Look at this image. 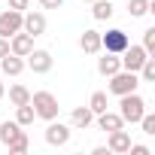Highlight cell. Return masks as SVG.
Listing matches in <instances>:
<instances>
[{
  "instance_id": "28",
  "label": "cell",
  "mask_w": 155,
  "mask_h": 155,
  "mask_svg": "<svg viewBox=\"0 0 155 155\" xmlns=\"http://www.w3.org/2000/svg\"><path fill=\"white\" fill-rule=\"evenodd\" d=\"M40 6H43V9H61L64 0H40Z\"/></svg>"
},
{
  "instance_id": "22",
  "label": "cell",
  "mask_w": 155,
  "mask_h": 155,
  "mask_svg": "<svg viewBox=\"0 0 155 155\" xmlns=\"http://www.w3.org/2000/svg\"><path fill=\"white\" fill-rule=\"evenodd\" d=\"M149 3H152V0H128V12H131V18H143V15L149 12Z\"/></svg>"
},
{
  "instance_id": "7",
  "label": "cell",
  "mask_w": 155,
  "mask_h": 155,
  "mask_svg": "<svg viewBox=\"0 0 155 155\" xmlns=\"http://www.w3.org/2000/svg\"><path fill=\"white\" fill-rule=\"evenodd\" d=\"M46 28H49V21H46L43 12H25V15H21V31H25V34H31V37H43Z\"/></svg>"
},
{
  "instance_id": "9",
  "label": "cell",
  "mask_w": 155,
  "mask_h": 155,
  "mask_svg": "<svg viewBox=\"0 0 155 155\" xmlns=\"http://www.w3.org/2000/svg\"><path fill=\"white\" fill-rule=\"evenodd\" d=\"M21 15L25 12H18V9H6V12H0V37H12V34H18L21 31Z\"/></svg>"
},
{
  "instance_id": "14",
  "label": "cell",
  "mask_w": 155,
  "mask_h": 155,
  "mask_svg": "<svg viewBox=\"0 0 155 155\" xmlns=\"http://www.w3.org/2000/svg\"><path fill=\"white\" fill-rule=\"evenodd\" d=\"M79 49H82L85 55H97V52H101V31H82Z\"/></svg>"
},
{
  "instance_id": "1",
  "label": "cell",
  "mask_w": 155,
  "mask_h": 155,
  "mask_svg": "<svg viewBox=\"0 0 155 155\" xmlns=\"http://www.w3.org/2000/svg\"><path fill=\"white\" fill-rule=\"evenodd\" d=\"M31 107H34L37 119H43V122H52V119H58V113H61L58 97H55L52 91H34V94H31Z\"/></svg>"
},
{
  "instance_id": "2",
  "label": "cell",
  "mask_w": 155,
  "mask_h": 155,
  "mask_svg": "<svg viewBox=\"0 0 155 155\" xmlns=\"http://www.w3.org/2000/svg\"><path fill=\"white\" fill-rule=\"evenodd\" d=\"M122 110H119V116L125 119V122H131V125H137L140 119H143V113H146V101L137 94V91H128V94H122V104H119Z\"/></svg>"
},
{
  "instance_id": "31",
  "label": "cell",
  "mask_w": 155,
  "mask_h": 155,
  "mask_svg": "<svg viewBox=\"0 0 155 155\" xmlns=\"http://www.w3.org/2000/svg\"><path fill=\"white\" fill-rule=\"evenodd\" d=\"M94 155H113V152H110L107 146H94Z\"/></svg>"
},
{
  "instance_id": "12",
  "label": "cell",
  "mask_w": 155,
  "mask_h": 155,
  "mask_svg": "<svg viewBox=\"0 0 155 155\" xmlns=\"http://www.w3.org/2000/svg\"><path fill=\"white\" fill-rule=\"evenodd\" d=\"M97 128L101 131H119V128H125V119L119 116V113H110V110H104V113H97Z\"/></svg>"
},
{
  "instance_id": "20",
  "label": "cell",
  "mask_w": 155,
  "mask_h": 155,
  "mask_svg": "<svg viewBox=\"0 0 155 155\" xmlns=\"http://www.w3.org/2000/svg\"><path fill=\"white\" fill-rule=\"evenodd\" d=\"M110 107V101H107V91H91V97H88V110L97 116V113H104Z\"/></svg>"
},
{
  "instance_id": "24",
  "label": "cell",
  "mask_w": 155,
  "mask_h": 155,
  "mask_svg": "<svg viewBox=\"0 0 155 155\" xmlns=\"http://www.w3.org/2000/svg\"><path fill=\"white\" fill-rule=\"evenodd\" d=\"M137 73H140V82H152L155 79V58H146Z\"/></svg>"
},
{
  "instance_id": "11",
  "label": "cell",
  "mask_w": 155,
  "mask_h": 155,
  "mask_svg": "<svg viewBox=\"0 0 155 155\" xmlns=\"http://www.w3.org/2000/svg\"><path fill=\"white\" fill-rule=\"evenodd\" d=\"M31 49H34V37H31V34L18 31V34L9 37V52H12V55H21V58H25Z\"/></svg>"
},
{
  "instance_id": "6",
  "label": "cell",
  "mask_w": 155,
  "mask_h": 155,
  "mask_svg": "<svg viewBox=\"0 0 155 155\" xmlns=\"http://www.w3.org/2000/svg\"><path fill=\"white\" fill-rule=\"evenodd\" d=\"M146 58H149V52H146L143 46H131V43H128V49L119 55V61H122V70H134V73L140 70V64H143Z\"/></svg>"
},
{
  "instance_id": "33",
  "label": "cell",
  "mask_w": 155,
  "mask_h": 155,
  "mask_svg": "<svg viewBox=\"0 0 155 155\" xmlns=\"http://www.w3.org/2000/svg\"><path fill=\"white\" fill-rule=\"evenodd\" d=\"M82 3H94V0H82Z\"/></svg>"
},
{
  "instance_id": "29",
  "label": "cell",
  "mask_w": 155,
  "mask_h": 155,
  "mask_svg": "<svg viewBox=\"0 0 155 155\" xmlns=\"http://www.w3.org/2000/svg\"><path fill=\"white\" fill-rule=\"evenodd\" d=\"M9 9H18V12H25V9H28V0H9Z\"/></svg>"
},
{
  "instance_id": "4",
  "label": "cell",
  "mask_w": 155,
  "mask_h": 155,
  "mask_svg": "<svg viewBox=\"0 0 155 155\" xmlns=\"http://www.w3.org/2000/svg\"><path fill=\"white\" fill-rule=\"evenodd\" d=\"M128 34L125 31H119V28H113V31H107V34H101V49H107V52H113V55H122L125 49H128Z\"/></svg>"
},
{
  "instance_id": "13",
  "label": "cell",
  "mask_w": 155,
  "mask_h": 155,
  "mask_svg": "<svg viewBox=\"0 0 155 155\" xmlns=\"http://www.w3.org/2000/svg\"><path fill=\"white\" fill-rule=\"evenodd\" d=\"M0 70H3L6 76H18V73H25V58L21 55H3L0 58Z\"/></svg>"
},
{
  "instance_id": "16",
  "label": "cell",
  "mask_w": 155,
  "mask_h": 155,
  "mask_svg": "<svg viewBox=\"0 0 155 155\" xmlns=\"http://www.w3.org/2000/svg\"><path fill=\"white\" fill-rule=\"evenodd\" d=\"M91 122H94V113H91L88 107H76V110L70 113V125H73V128H88Z\"/></svg>"
},
{
  "instance_id": "10",
  "label": "cell",
  "mask_w": 155,
  "mask_h": 155,
  "mask_svg": "<svg viewBox=\"0 0 155 155\" xmlns=\"http://www.w3.org/2000/svg\"><path fill=\"white\" fill-rule=\"evenodd\" d=\"M128 146H131V134H128L125 128L110 131V137H107V149H110L113 155H125V152H128Z\"/></svg>"
},
{
  "instance_id": "15",
  "label": "cell",
  "mask_w": 155,
  "mask_h": 155,
  "mask_svg": "<svg viewBox=\"0 0 155 155\" xmlns=\"http://www.w3.org/2000/svg\"><path fill=\"white\" fill-rule=\"evenodd\" d=\"M122 70V61H119V55H113V52H104V58H97V73L101 76H113V73H119Z\"/></svg>"
},
{
  "instance_id": "5",
  "label": "cell",
  "mask_w": 155,
  "mask_h": 155,
  "mask_svg": "<svg viewBox=\"0 0 155 155\" xmlns=\"http://www.w3.org/2000/svg\"><path fill=\"white\" fill-rule=\"evenodd\" d=\"M25 58H28V61H25V67H31L34 73H49V70H52V64H55L49 49H31Z\"/></svg>"
},
{
  "instance_id": "21",
  "label": "cell",
  "mask_w": 155,
  "mask_h": 155,
  "mask_svg": "<svg viewBox=\"0 0 155 155\" xmlns=\"http://www.w3.org/2000/svg\"><path fill=\"white\" fill-rule=\"evenodd\" d=\"M9 101H12V107L31 104V91H28L25 85H12V88H9Z\"/></svg>"
},
{
  "instance_id": "23",
  "label": "cell",
  "mask_w": 155,
  "mask_h": 155,
  "mask_svg": "<svg viewBox=\"0 0 155 155\" xmlns=\"http://www.w3.org/2000/svg\"><path fill=\"white\" fill-rule=\"evenodd\" d=\"M28 146H31V140H28V134L21 131V134H18V137H15L6 149H9V155H21V152H28Z\"/></svg>"
},
{
  "instance_id": "26",
  "label": "cell",
  "mask_w": 155,
  "mask_h": 155,
  "mask_svg": "<svg viewBox=\"0 0 155 155\" xmlns=\"http://www.w3.org/2000/svg\"><path fill=\"white\" fill-rule=\"evenodd\" d=\"M140 128H143V134H155V116L152 113H143V119H140Z\"/></svg>"
},
{
  "instance_id": "3",
  "label": "cell",
  "mask_w": 155,
  "mask_h": 155,
  "mask_svg": "<svg viewBox=\"0 0 155 155\" xmlns=\"http://www.w3.org/2000/svg\"><path fill=\"white\" fill-rule=\"evenodd\" d=\"M110 79V91L113 94H128V91H137V85H140V76L134 73V70H119V73H113V76H107Z\"/></svg>"
},
{
  "instance_id": "19",
  "label": "cell",
  "mask_w": 155,
  "mask_h": 155,
  "mask_svg": "<svg viewBox=\"0 0 155 155\" xmlns=\"http://www.w3.org/2000/svg\"><path fill=\"white\" fill-rule=\"evenodd\" d=\"M34 119H37V113H34V107H31V104H21V107H15V122H18L21 128L34 125Z\"/></svg>"
},
{
  "instance_id": "17",
  "label": "cell",
  "mask_w": 155,
  "mask_h": 155,
  "mask_svg": "<svg viewBox=\"0 0 155 155\" xmlns=\"http://www.w3.org/2000/svg\"><path fill=\"white\" fill-rule=\"evenodd\" d=\"M113 3H110V0H94V3H91V15H94V21H110L113 18Z\"/></svg>"
},
{
  "instance_id": "8",
  "label": "cell",
  "mask_w": 155,
  "mask_h": 155,
  "mask_svg": "<svg viewBox=\"0 0 155 155\" xmlns=\"http://www.w3.org/2000/svg\"><path fill=\"white\" fill-rule=\"evenodd\" d=\"M46 143H49V146H67V143H70V125L52 119L49 128H46Z\"/></svg>"
},
{
  "instance_id": "30",
  "label": "cell",
  "mask_w": 155,
  "mask_h": 155,
  "mask_svg": "<svg viewBox=\"0 0 155 155\" xmlns=\"http://www.w3.org/2000/svg\"><path fill=\"white\" fill-rule=\"evenodd\" d=\"M3 55H9V40L0 37V58H3Z\"/></svg>"
},
{
  "instance_id": "32",
  "label": "cell",
  "mask_w": 155,
  "mask_h": 155,
  "mask_svg": "<svg viewBox=\"0 0 155 155\" xmlns=\"http://www.w3.org/2000/svg\"><path fill=\"white\" fill-rule=\"evenodd\" d=\"M3 94H6V88H3V82H0V97H3Z\"/></svg>"
},
{
  "instance_id": "18",
  "label": "cell",
  "mask_w": 155,
  "mask_h": 155,
  "mask_svg": "<svg viewBox=\"0 0 155 155\" xmlns=\"http://www.w3.org/2000/svg\"><path fill=\"white\" fill-rule=\"evenodd\" d=\"M18 134H21V125H18V122H9V119H6L3 125H0V143H3V146H9Z\"/></svg>"
},
{
  "instance_id": "25",
  "label": "cell",
  "mask_w": 155,
  "mask_h": 155,
  "mask_svg": "<svg viewBox=\"0 0 155 155\" xmlns=\"http://www.w3.org/2000/svg\"><path fill=\"white\" fill-rule=\"evenodd\" d=\"M143 49L149 55H155V28H146L143 31Z\"/></svg>"
},
{
  "instance_id": "27",
  "label": "cell",
  "mask_w": 155,
  "mask_h": 155,
  "mask_svg": "<svg viewBox=\"0 0 155 155\" xmlns=\"http://www.w3.org/2000/svg\"><path fill=\"white\" fill-rule=\"evenodd\" d=\"M128 152H131V155H149V146H143V143H131Z\"/></svg>"
}]
</instances>
